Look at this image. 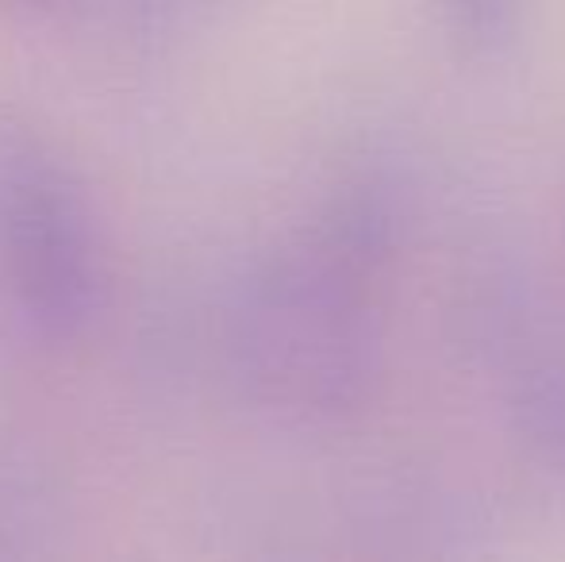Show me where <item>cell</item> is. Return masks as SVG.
I'll use <instances>...</instances> for the list:
<instances>
[{
  "label": "cell",
  "instance_id": "cell-2",
  "mask_svg": "<svg viewBox=\"0 0 565 562\" xmlns=\"http://www.w3.org/2000/svg\"><path fill=\"white\" fill-rule=\"evenodd\" d=\"M100 300V251L82 185L31 120L0 108V305L31 336L74 339Z\"/></svg>",
  "mask_w": 565,
  "mask_h": 562
},
{
  "label": "cell",
  "instance_id": "cell-1",
  "mask_svg": "<svg viewBox=\"0 0 565 562\" xmlns=\"http://www.w3.org/2000/svg\"><path fill=\"white\" fill-rule=\"evenodd\" d=\"M370 243L331 220L246 278L231 312V351L262 401L335 421L370 397L381 367L377 312L362 285Z\"/></svg>",
  "mask_w": 565,
  "mask_h": 562
},
{
  "label": "cell",
  "instance_id": "cell-3",
  "mask_svg": "<svg viewBox=\"0 0 565 562\" xmlns=\"http://www.w3.org/2000/svg\"><path fill=\"white\" fill-rule=\"evenodd\" d=\"M520 12L508 4H458L447 8V23L454 28V39L469 46H497L512 39Z\"/></svg>",
  "mask_w": 565,
  "mask_h": 562
}]
</instances>
